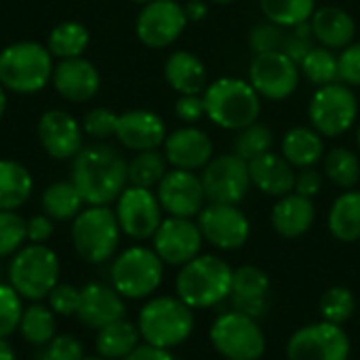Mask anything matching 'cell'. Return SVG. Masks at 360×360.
Masks as SVG:
<instances>
[{"label": "cell", "mask_w": 360, "mask_h": 360, "mask_svg": "<svg viewBox=\"0 0 360 360\" xmlns=\"http://www.w3.org/2000/svg\"><path fill=\"white\" fill-rule=\"evenodd\" d=\"M72 160L70 181L86 207H110L129 186V162L108 143L84 146Z\"/></svg>", "instance_id": "obj_1"}, {"label": "cell", "mask_w": 360, "mask_h": 360, "mask_svg": "<svg viewBox=\"0 0 360 360\" xmlns=\"http://www.w3.org/2000/svg\"><path fill=\"white\" fill-rule=\"evenodd\" d=\"M232 266L219 255H196L184 264L175 278V295L192 310L215 308L230 297Z\"/></svg>", "instance_id": "obj_2"}, {"label": "cell", "mask_w": 360, "mask_h": 360, "mask_svg": "<svg viewBox=\"0 0 360 360\" xmlns=\"http://www.w3.org/2000/svg\"><path fill=\"white\" fill-rule=\"evenodd\" d=\"M202 101L207 118L228 131H240L259 120L262 114L259 93L243 78L226 76L209 82L202 93Z\"/></svg>", "instance_id": "obj_3"}, {"label": "cell", "mask_w": 360, "mask_h": 360, "mask_svg": "<svg viewBox=\"0 0 360 360\" xmlns=\"http://www.w3.org/2000/svg\"><path fill=\"white\" fill-rule=\"evenodd\" d=\"M143 344L173 350L190 340L194 331V310L177 295L150 297L137 316Z\"/></svg>", "instance_id": "obj_4"}, {"label": "cell", "mask_w": 360, "mask_h": 360, "mask_svg": "<svg viewBox=\"0 0 360 360\" xmlns=\"http://www.w3.org/2000/svg\"><path fill=\"white\" fill-rule=\"evenodd\" d=\"M51 51L32 40H21L0 51V84L17 95L42 91L53 76Z\"/></svg>", "instance_id": "obj_5"}, {"label": "cell", "mask_w": 360, "mask_h": 360, "mask_svg": "<svg viewBox=\"0 0 360 360\" xmlns=\"http://www.w3.org/2000/svg\"><path fill=\"white\" fill-rule=\"evenodd\" d=\"M120 226L110 207H86L72 219V245L86 264H105L116 257L120 245Z\"/></svg>", "instance_id": "obj_6"}, {"label": "cell", "mask_w": 360, "mask_h": 360, "mask_svg": "<svg viewBox=\"0 0 360 360\" xmlns=\"http://www.w3.org/2000/svg\"><path fill=\"white\" fill-rule=\"evenodd\" d=\"M61 264L46 245L21 247L8 264V285L30 302H42L59 283Z\"/></svg>", "instance_id": "obj_7"}, {"label": "cell", "mask_w": 360, "mask_h": 360, "mask_svg": "<svg viewBox=\"0 0 360 360\" xmlns=\"http://www.w3.org/2000/svg\"><path fill=\"white\" fill-rule=\"evenodd\" d=\"M165 264L154 249L135 245L120 251L110 266V283L124 300H146L156 293Z\"/></svg>", "instance_id": "obj_8"}, {"label": "cell", "mask_w": 360, "mask_h": 360, "mask_svg": "<svg viewBox=\"0 0 360 360\" xmlns=\"http://www.w3.org/2000/svg\"><path fill=\"white\" fill-rule=\"evenodd\" d=\"M209 340L213 350L226 360H259L268 346L257 319L236 310L224 312L213 321Z\"/></svg>", "instance_id": "obj_9"}, {"label": "cell", "mask_w": 360, "mask_h": 360, "mask_svg": "<svg viewBox=\"0 0 360 360\" xmlns=\"http://www.w3.org/2000/svg\"><path fill=\"white\" fill-rule=\"evenodd\" d=\"M308 116L312 129L323 137H340L354 124L359 116V99L352 86L344 82L325 84L314 91Z\"/></svg>", "instance_id": "obj_10"}, {"label": "cell", "mask_w": 360, "mask_h": 360, "mask_svg": "<svg viewBox=\"0 0 360 360\" xmlns=\"http://www.w3.org/2000/svg\"><path fill=\"white\" fill-rule=\"evenodd\" d=\"M350 338L340 325L325 321L300 327L287 342V360H348Z\"/></svg>", "instance_id": "obj_11"}, {"label": "cell", "mask_w": 360, "mask_h": 360, "mask_svg": "<svg viewBox=\"0 0 360 360\" xmlns=\"http://www.w3.org/2000/svg\"><path fill=\"white\" fill-rule=\"evenodd\" d=\"M200 181L207 202L238 205L251 190L249 162L234 152L213 156L209 165L200 171Z\"/></svg>", "instance_id": "obj_12"}, {"label": "cell", "mask_w": 360, "mask_h": 360, "mask_svg": "<svg viewBox=\"0 0 360 360\" xmlns=\"http://www.w3.org/2000/svg\"><path fill=\"white\" fill-rule=\"evenodd\" d=\"M196 224L205 243L219 251H238L251 236L249 217L238 209V205L209 202L198 213Z\"/></svg>", "instance_id": "obj_13"}, {"label": "cell", "mask_w": 360, "mask_h": 360, "mask_svg": "<svg viewBox=\"0 0 360 360\" xmlns=\"http://www.w3.org/2000/svg\"><path fill=\"white\" fill-rule=\"evenodd\" d=\"M188 23L184 4L175 0H150L135 19V34L150 49H167L184 34Z\"/></svg>", "instance_id": "obj_14"}, {"label": "cell", "mask_w": 360, "mask_h": 360, "mask_svg": "<svg viewBox=\"0 0 360 360\" xmlns=\"http://www.w3.org/2000/svg\"><path fill=\"white\" fill-rule=\"evenodd\" d=\"M300 65L283 51L255 55L249 65V82L259 97L270 101H283L291 97L300 86Z\"/></svg>", "instance_id": "obj_15"}, {"label": "cell", "mask_w": 360, "mask_h": 360, "mask_svg": "<svg viewBox=\"0 0 360 360\" xmlns=\"http://www.w3.org/2000/svg\"><path fill=\"white\" fill-rule=\"evenodd\" d=\"M116 219L122 230L133 240H148L156 234L162 224V207L158 202L156 192L146 188L127 186L124 192L116 200Z\"/></svg>", "instance_id": "obj_16"}, {"label": "cell", "mask_w": 360, "mask_h": 360, "mask_svg": "<svg viewBox=\"0 0 360 360\" xmlns=\"http://www.w3.org/2000/svg\"><path fill=\"white\" fill-rule=\"evenodd\" d=\"M156 196L169 217L194 219L207 205L200 175L194 171L171 169L156 186Z\"/></svg>", "instance_id": "obj_17"}, {"label": "cell", "mask_w": 360, "mask_h": 360, "mask_svg": "<svg viewBox=\"0 0 360 360\" xmlns=\"http://www.w3.org/2000/svg\"><path fill=\"white\" fill-rule=\"evenodd\" d=\"M202 234L194 219L186 217H165L152 236V249L167 266H184L200 255Z\"/></svg>", "instance_id": "obj_18"}, {"label": "cell", "mask_w": 360, "mask_h": 360, "mask_svg": "<svg viewBox=\"0 0 360 360\" xmlns=\"http://www.w3.org/2000/svg\"><path fill=\"white\" fill-rule=\"evenodd\" d=\"M38 141L55 160L74 158L82 146V124L63 110H49L38 120Z\"/></svg>", "instance_id": "obj_19"}, {"label": "cell", "mask_w": 360, "mask_h": 360, "mask_svg": "<svg viewBox=\"0 0 360 360\" xmlns=\"http://www.w3.org/2000/svg\"><path fill=\"white\" fill-rule=\"evenodd\" d=\"M162 154L173 169L196 173L202 171L213 158V141L202 129L188 124L167 135Z\"/></svg>", "instance_id": "obj_20"}, {"label": "cell", "mask_w": 360, "mask_h": 360, "mask_svg": "<svg viewBox=\"0 0 360 360\" xmlns=\"http://www.w3.org/2000/svg\"><path fill=\"white\" fill-rule=\"evenodd\" d=\"M272 281L266 270L257 266H240L232 274V289H230V304L232 310L243 312L251 319L264 316L270 304Z\"/></svg>", "instance_id": "obj_21"}, {"label": "cell", "mask_w": 360, "mask_h": 360, "mask_svg": "<svg viewBox=\"0 0 360 360\" xmlns=\"http://www.w3.org/2000/svg\"><path fill=\"white\" fill-rule=\"evenodd\" d=\"M124 314H127L124 297L112 285L89 283L80 289V306L76 319L84 327L99 331L101 327L124 319Z\"/></svg>", "instance_id": "obj_22"}, {"label": "cell", "mask_w": 360, "mask_h": 360, "mask_svg": "<svg viewBox=\"0 0 360 360\" xmlns=\"http://www.w3.org/2000/svg\"><path fill=\"white\" fill-rule=\"evenodd\" d=\"M51 82L65 101L82 103L97 95L101 86V76L89 59L74 57V59H59V63L53 70Z\"/></svg>", "instance_id": "obj_23"}, {"label": "cell", "mask_w": 360, "mask_h": 360, "mask_svg": "<svg viewBox=\"0 0 360 360\" xmlns=\"http://www.w3.org/2000/svg\"><path fill=\"white\" fill-rule=\"evenodd\" d=\"M167 124L165 120L150 110H129L118 114V129L116 139L133 152L143 150H158L167 139Z\"/></svg>", "instance_id": "obj_24"}, {"label": "cell", "mask_w": 360, "mask_h": 360, "mask_svg": "<svg viewBox=\"0 0 360 360\" xmlns=\"http://www.w3.org/2000/svg\"><path fill=\"white\" fill-rule=\"evenodd\" d=\"M251 186L264 192L266 196H287L295 186V167L276 152H268L249 162Z\"/></svg>", "instance_id": "obj_25"}, {"label": "cell", "mask_w": 360, "mask_h": 360, "mask_svg": "<svg viewBox=\"0 0 360 360\" xmlns=\"http://www.w3.org/2000/svg\"><path fill=\"white\" fill-rule=\"evenodd\" d=\"M314 219H316V207L312 198H306L295 192L281 196L270 211V224L274 232L283 238L304 236L314 226Z\"/></svg>", "instance_id": "obj_26"}, {"label": "cell", "mask_w": 360, "mask_h": 360, "mask_svg": "<svg viewBox=\"0 0 360 360\" xmlns=\"http://www.w3.org/2000/svg\"><path fill=\"white\" fill-rule=\"evenodd\" d=\"M165 80L179 95H202L209 76L202 59L190 51H175L165 61Z\"/></svg>", "instance_id": "obj_27"}, {"label": "cell", "mask_w": 360, "mask_h": 360, "mask_svg": "<svg viewBox=\"0 0 360 360\" xmlns=\"http://www.w3.org/2000/svg\"><path fill=\"white\" fill-rule=\"evenodd\" d=\"M314 40L327 49H346L356 36L354 17L340 6H321L310 17Z\"/></svg>", "instance_id": "obj_28"}, {"label": "cell", "mask_w": 360, "mask_h": 360, "mask_svg": "<svg viewBox=\"0 0 360 360\" xmlns=\"http://www.w3.org/2000/svg\"><path fill=\"white\" fill-rule=\"evenodd\" d=\"M281 154L295 167H316L325 158V137L312 127H293L281 141Z\"/></svg>", "instance_id": "obj_29"}, {"label": "cell", "mask_w": 360, "mask_h": 360, "mask_svg": "<svg viewBox=\"0 0 360 360\" xmlns=\"http://www.w3.org/2000/svg\"><path fill=\"white\" fill-rule=\"evenodd\" d=\"M139 344H141V335L137 323H131L127 319L101 327L95 338L97 354L108 360H124Z\"/></svg>", "instance_id": "obj_30"}, {"label": "cell", "mask_w": 360, "mask_h": 360, "mask_svg": "<svg viewBox=\"0 0 360 360\" xmlns=\"http://www.w3.org/2000/svg\"><path fill=\"white\" fill-rule=\"evenodd\" d=\"M329 232L340 243L360 240V190H344L329 211Z\"/></svg>", "instance_id": "obj_31"}, {"label": "cell", "mask_w": 360, "mask_h": 360, "mask_svg": "<svg viewBox=\"0 0 360 360\" xmlns=\"http://www.w3.org/2000/svg\"><path fill=\"white\" fill-rule=\"evenodd\" d=\"M34 190L32 173L17 160H0V211H17Z\"/></svg>", "instance_id": "obj_32"}, {"label": "cell", "mask_w": 360, "mask_h": 360, "mask_svg": "<svg viewBox=\"0 0 360 360\" xmlns=\"http://www.w3.org/2000/svg\"><path fill=\"white\" fill-rule=\"evenodd\" d=\"M82 196L76 190L72 181H55L49 188H44L40 196V207L42 213L49 215L53 221H72L80 211H82Z\"/></svg>", "instance_id": "obj_33"}, {"label": "cell", "mask_w": 360, "mask_h": 360, "mask_svg": "<svg viewBox=\"0 0 360 360\" xmlns=\"http://www.w3.org/2000/svg\"><path fill=\"white\" fill-rule=\"evenodd\" d=\"M89 42H91V34L86 25H82L80 21H61L51 30L46 49L57 59H74V57H82Z\"/></svg>", "instance_id": "obj_34"}, {"label": "cell", "mask_w": 360, "mask_h": 360, "mask_svg": "<svg viewBox=\"0 0 360 360\" xmlns=\"http://www.w3.org/2000/svg\"><path fill=\"white\" fill-rule=\"evenodd\" d=\"M57 323L55 314L49 306L40 302H32L27 308H23L21 321H19V335L30 344V346H44L49 344L57 333Z\"/></svg>", "instance_id": "obj_35"}, {"label": "cell", "mask_w": 360, "mask_h": 360, "mask_svg": "<svg viewBox=\"0 0 360 360\" xmlns=\"http://www.w3.org/2000/svg\"><path fill=\"white\" fill-rule=\"evenodd\" d=\"M325 175L342 190H354L360 181V158L348 148H333L323 158Z\"/></svg>", "instance_id": "obj_36"}, {"label": "cell", "mask_w": 360, "mask_h": 360, "mask_svg": "<svg viewBox=\"0 0 360 360\" xmlns=\"http://www.w3.org/2000/svg\"><path fill=\"white\" fill-rule=\"evenodd\" d=\"M167 158L158 150H143L137 152L129 160V186L152 190L160 184V179L167 175Z\"/></svg>", "instance_id": "obj_37"}, {"label": "cell", "mask_w": 360, "mask_h": 360, "mask_svg": "<svg viewBox=\"0 0 360 360\" xmlns=\"http://www.w3.org/2000/svg\"><path fill=\"white\" fill-rule=\"evenodd\" d=\"M264 17L281 27H293L310 21L316 11V0H259Z\"/></svg>", "instance_id": "obj_38"}, {"label": "cell", "mask_w": 360, "mask_h": 360, "mask_svg": "<svg viewBox=\"0 0 360 360\" xmlns=\"http://www.w3.org/2000/svg\"><path fill=\"white\" fill-rule=\"evenodd\" d=\"M300 72L319 89L325 84L340 82V61L338 55L327 46H314L302 61Z\"/></svg>", "instance_id": "obj_39"}, {"label": "cell", "mask_w": 360, "mask_h": 360, "mask_svg": "<svg viewBox=\"0 0 360 360\" xmlns=\"http://www.w3.org/2000/svg\"><path fill=\"white\" fill-rule=\"evenodd\" d=\"M272 148H274V131L266 122L255 120L253 124L236 131L234 154L240 156L247 162H251V160L272 152Z\"/></svg>", "instance_id": "obj_40"}, {"label": "cell", "mask_w": 360, "mask_h": 360, "mask_svg": "<svg viewBox=\"0 0 360 360\" xmlns=\"http://www.w3.org/2000/svg\"><path fill=\"white\" fill-rule=\"evenodd\" d=\"M356 310V297L348 287H331L321 295L319 314L321 321L344 327Z\"/></svg>", "instance_id": "obj_41"}, {"label": "cell", "mask_w": 360, "mask_h": 360, "mask_svg": "<svg viewBox=\"0 0 360 360\" xmlns=\"http://www.w3.org/2000/svg\"><path fill=\"white\" fill-rule=\"evenodd\" d=\"M25 240V219L15 211H0V259L13 257Z\"/></svg>", "instance_id": "obj_42"}, {"label": "cell", "mask_w": 360, "mask_h": 360, "mask_svg": "<svg viewBox=\"0 0 360 360\" xmlns=\"http://www.w3.org/2000/svg\"><path fill=\"white\" fill-rule=\"evenodd\" d=\"M21 314L23 297L8 283H0V340H6L19 329Z\"/></svg>", "instance_id": "obj_43"}, {"label": "cell", "mask_w": 360, "mask_h": 360, "mask_svg": "<svg viewBox=\"0 0 360 360\" xmlns=\"http://www.w3.org/2000/svg\"><path fill=\"white\" fill-rule=\"evenodd\" d=\"M314 34H312V25L310 21L293 25V27H285V36H283V44L281 51L291 57L297 65L300 61L314 49Z\"/></svg>", "instance_id": "obj_44"}, {"label": "cell", "mask_w": 360, "mask_h": 360, "mask_svg": "<svg viewBox=\"0 0 360 360\" xmlns=\"http://www.w3.org/2000/svg\"><path fill=\"white\" fill-rule=\"evenodd\" d=\"M116 129H118V114L112 112L110 108H93L82 118L84 135L99 141L108 137H116Z\"/></svg>", "instance_id": "obj_45"}, {"label": "cell", "mask_w": 360, "mask_h": 360, "mask_svg": "<svg viewBox=\"0 0 360 360\" xmlns=\"http://www.w3.org/2000/svg\"><path fill=\"white\" fill-rule=\"evenodd\" d=\"M84 348L74 335H55L49 344L40 346L36 360H82Z\"/></svg>", "instance_id": "obj_46"}, {"label": "cell", "mask_w": 360, "mask_h": 360, "mask_svg": "<svg viewBox=\"0 0 360 360\" xmlns=\"http://www.w3.org/2000/svg\"><path fill=\"white\" fill-rule=\"evenodd\" d=\"M283 36H285V27L266 21V23H257L251 27L249 32V46L255 55L262 53H272V51H281L283 44Z\"/></svg>", "instance_id": "obj_47"}, {"label": "cell", "mask_w": 360, "mask_h": 360, "mask_svg": "<svg viewBox=\"0 0 360 360\" xmlns=\"http://www.w3.org/2000/svg\"><path fill=\"white\" fill-rule=\"evenodd\" d=\"M46 306L53 310L55 316H76L80 306V289H76L74 285L57 283L53 291L46 295Z\"/></svg>", "instance_id": "obj_48"}, {"label": "cell", "mask_w": 360, "mask_h": 360, "mask_svg": "<svg viewBox=\"0 0 360 360\" xmlns=\"http://www.w3.org/2000/svg\"><path fill=\"white\" fill-rule=\"evenodd\" d=\"M340 82L348 86H360V42H352L338 55Z\"/></svg>", "instance_id": "obj_49"}, {"label": "cell", "mask_w": 360, "mask_h": 360, "mask_svg": "<svg viewBox=\"0 0 360 360\" xmlns=\"http://www.w3.org/2000/svg\"><path fill=\"white\" fill-rule=\"evenodd\" d=\"M175 114L186 124H196L205 114V101L202 95H179L175 101Z\"/></svg>", "instance_id": "obj_50"}, {"label": "cell", "mask_w": 360, "mask_h": 360, "mask_svg": "<svg viewBox=\"0 0 360 360\" xmlns=\"http://www.w3.org/2000/svg\"><path fill=\"white\" fill-rule=\"evenodd\" d=\"M321 190H323V173L316 167H306L295 173V186H293L295 194L314 198Z\"/></svg>", "instance_id": "obj_51"}, {"label": "cell", "mask_w": 360, "mask_h": 360, "mask_svg": "<svg viewBox=\"0 0 360 360\" xmlns=\"http://www.w3.org/2000/svg\"><path fill=\"white\" fill-rule=\"evenodd\" d=\"M53 230H55L53 219L44 213L32 215L30 219H25V234L32 245H44L53 236Z\"/></svg>", "instance_id": "obj_52"}, {"label": "cell", "mask_w": 360, "mask_h": 360, "mask_svg": "<svg viewBox=\"0 0 360 360\" xmlns=\"http://www.w3.org/2000/svg\"><path fill=\"white\" fill-rule=\"evenodd\" d=\"M124 360H177L175 354L171 350H165V348H156V346H150V344H139L129 356Z\"/></svg>", "instance_id": "obj_53"}, {"label": "cell", "mask_w": 360, "mask_h": 360, "mask_svg": "<svg viewBox=\"0 0 360 360\" xmlns=\"http://www.w3.org/2000/svg\"><path fill=\"white\" fill-rule=\"evenodd\" d=\"M184 11H186L188 21H202L207 17L209 6L205 0H190L188 4H184Z\"/></svg>", "instance_id": "obj_54"}, {"label": "cell", "mask_w": 360, "mask_h": 360, "mask_svg": "<svg viewBox=\"0 0 360 360\" xmlns=\"http://www.w3.org/2000/svg\"><path fill=\"white\" fill-rule=\"evenodd\" d=\"M0 360H17L13 346L6 340H0Z\"/></svg>", "instance_id": "obj_55"}, {"label": "cell", "mask_w": 360, "mask_h": 360, "mask_svg": "<svg viewBox=\"0 0 360 360\" xmlns=\"http://www.w3.org/2000/svg\"><path fill=\"white\" fill-rule=\"evenodd\" d=\"M4 112H6V89L0 84V120L4 116Z\"/></svg>", "instance_id": "obj_56"}, {"label": "cell", "mask_w": 360, "mask_h": 360, "mask_svg": "<svg viewBox=\"0 0 360 360\" xmlns=\"http://www.w3.org/2000/svg\"><path fill=\"white\" fill-rule=\"evenodd\" d=\"M213 4H232V2H236V0H211Z\"/></svg>", "instance_id": "obj_57"}, {"label": "cell", "mask_w": 360, "mask_h": 360, "mask_svg": "<svg viewBox=\"0 0 360 360\" xmlns=\"http://www.w3.org/2000/svg\"><path fill=\"white\" fill-rule=\"evenodd\" d=\"M82 360H108V359H103V356H99V354H97V356H84Z\"/></svg>", "instance_id": "obj_58"}, {"label": "cell", "mask_w": 360, "mask_h": 360, "mask_svg": "<svg viewBox=\"0 0 360 360\" xmlns=\"http://www.w3.org/2000/svg\"><path fill=\"white\" fill-rule=\"evenodd\" d=\"M356 146H359V150H360V127L356 129Z\"/></svg>", "instance_id": "obj_59"}, {"label": "cell", "mask_w": 360, "mask_h": 360, "mask_svg": "<svg viewBox=\"0 0 360 360\" xmlns=\"http://www.w3.org/2000/svg\"><path fill=\"white\" fill-rule=\"evenodd\" d=\"M131 2H137V4H146V2H150V0H131Z\"/></svg>", "instance_id": "obj_60"}]
</instances>
